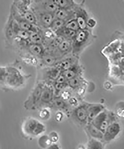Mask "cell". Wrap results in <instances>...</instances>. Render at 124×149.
I'll use <instances>...</instances> for the list:
<instances>
[{
	"mask_svg": "<svg viewBox=\"0 0 124 149\" xmlns=\"http://www.w3.org/2000/svg\"><path fill=\"white\" fill-rule=\"evenodd\" d=\"M14 31L15 39L18 38L22 41L29 42L31 32L21 29L15 20Z\"/></svg>",
	"mask_w": 124,
	"mask_h": 149,
	"instance_id": "4fadbf2b",
	"label": "cell"
},
{
	"mask_svg": "<svg viewBox=\"0 0 124 149\" xmlns=\"http://www.w3.org/2000/svg\"><path fill=\"white\" fill-rule=\"evenodd\" d=\"M78 32L74 31L64 26L59 30L56 34L57 36L62 37L65 40L72 41Z\"/></svg>",
	"mask_w": 124,
	"mask_h": 149,
	"instance_id": "9a60e30c",
	"label": "cell"
},
{
	"mask_svg": "<svg viewBox=\"0 0 124 149\" xmlns=\"http://www.w3.org/2000/svg\"><path fill=\"white\" fill-rule=\"evenodd\" d=\"M42 90L40 87H37L34 91V94H33V96L34 100H38V98L40 97L41 93H42Z\"/></svg>",
	"mask_w": 124,
	"mask_h": 149,
	"instance_id": "f1b7e54d",
	"label": "cell"
},
{
	"mask_svg": "<svg viewBox=\"0 0 124 149\" xmlns=\"http://www.w3.org/2000/svg\"><path fill=\"white\" fill-rule=\"evenodd\" d=\"M120 131V126L118 123L111 124L104 133V138L105 140L109 141L114 139Z\"/></svg>",
	"mask_w": 124,
	"mask_h": 149,
	"instance_id": "8fae6325",
	"label": "cell"
},
{
	"mask_svg": "<svg viewBox=\"0 0 124 149\" xmlns=\"http://www.w3.org/2000/svg\"><path fill=\"white\" fill-rule=\"evenodd\" d=\"M20 14L29 23L37 26L36 18L34 12L31 8L23 12Z\"/></svg>",
	"mask_w": 124,
	"mask_h": 149,
	"instance_id": "ac0fdd59",
	"label": "cell"
},
{
	"mask_svg": "<svg viewBox=\"0 0 124 149\" xmlns=\"http://www.w3.org/2000/svg\"><path fill=\"white\" fill-rule=\"evenodd\" d=\"M111 116L106 112L102 111L93 120L91 123L104 133L108 126L111 124V122L112 120Z\"/></svg>",
	"mask_w": 124,
	"mask_h": 149,
	"instance_id": "8992f818",
	"label": "cell"
},
{
	"mask_svg": "<svg viewBox=\"0 0 124 149\" xmlns=\"http://www.w3.org/2000/svg\"><path fill=\"white\" fill-rule=\"evenodd\" d=\"M49 138L51 141L55 142L58 139V137L57 134H56L55 132L52 133V134L50 135Z\"/></svg>",
	"mask_w": 124,
	"mask_h": 149,
	"instance_id": "1f68e13d",
	"label": "cell"
},
{
	"mask_svg": "<svg viewBox=\"0 0 124 149\" xmlns=\"http://www.w3.org/2000/svg\"><path fill=\"white\" fill-rule=\"evenodd\" d=\"M58 117H56V119L58 120H61V114H58L57 115Z\"/></svg>",
	"mask_w": 124,
	"mask_h": 149,
	"instance_id": "74e56055",
	"label": "cell"
},
{
	"mask_svg": "<svg viewBox=\"0 0 124 149\" xmlns=\"http://www.w3.org/2000/svg\"><path fill=\"white\" fill-rule=\"evenodd\" d=\"M28 129L30 131H32L34 134H38L42 131L43 128L42 125L38 123V124L33 120L28 125Z\"/></svg>",
	"mask_w": 124,
	"mask_h": 149,
	"instance_id": "cb8c5ba5",
	"label": "cell"
},
{
	"mask_svg": "<svg viewBox=\"0 0 124 149\" xmlns=\"http://www.w3.org/2000/svg\"><path fill=\"white\" fill-rule=\"evenodd\" d=\"M59 8H72L76 4L74 0H55Z\"/></svg>",
	"mask_w": 124,
	"mask_h": 149,
	"instance_id": "603a6c76",
	"label": "cell"
},
{
	"mask_svg": "<svg viewBox=\"0 0 124 149\" xmlns=\"http://www.w3.org/2000/svg\"><path fill=\"white\" fill-rule=\"evenodd\" d=\"M62 96L64 99H67L69 98V93L67 91L64 92H63V93L62 94Z\"/></svg>",
	"mask_w": 124,
	"mask_h": 149,
	"instance_id": "d590c367",
	"label": "cell"
},
{
	"mask_svg": "<svg viewBox=\"0 0 124 149\" xmlns=\"http://www.w3.org/2000/svg\"><path fill=\"white\" fill-rule=\"evenodd\" d=\"M66 23V21L55 17L51 24L49 28L54 33H56L60 29L63 27Z\"/></svg>",
	"mask_w": 124,
	"mask_h": 149,
	"instance_id": "e0dca14e",
	"label": "cell"
},
{
	"mask_svg": "<svg viewBox=\"0 0 124 149\" xmlns=\"http://www.w3.org/2000/svg\"><path fill=\"white\" fill-rule=\"evenodd\" d=\"M14 19L12 15V13H10L7 22L5 24L4 29V34L5 40L8 44H13L14 40L15 35L14 31Z\"/></svg>",
	"mask_w": 124,
	"mask_h": 149,
	"instance_id": "ba28073f",
	"label": "cell"
},
{
	"mask_svg": "<svg viewBox=\"0 0 124 149\" xmlns=\"http://www.w3.org/2000/svg\"><path fill=\"white\" fill-rule=\"evenodd\" d=\"M72 41L64 40L57 49L52 51H48L51 52L59 61L66 56L72 54Z\"/></svg>",
	"mask_w": 124,
	"mask_h": 149,
	"instance_id": "5b68a950",
	"label": "cell"
},
{
	"mask_svg": "<svg viewBox=\"0 0 124 149\" xmlns=\"http://www.w3.org/2000/svg\"><path fill=\"white\" fill-rule=\"evenodd\" d=\"M28 51L32 55L40 58L45 52V48L42 44L28 42L26 44Z\"/></svg>",
	"mask_w": 124,
	"mask_h": 149,
	"instance_id": "7c38bea8",
	"label": "cell"
},
{
	"mask_svg": "<svg viewBox=\"0 0 124 149\" xmlns=\"http://www.w3.org/2000/svg\"><path fill=\"white\" fill-rule=\"evenodd\" d=\"M44 1V0H31V4L34 5L38 4Z\"/></svg>",
	"mask_w": 124,
	"mask_h": 149,
	"instance_id": "8d00e7d4",
	"label": "cell"
},
{
	"mask_svg": "<svg viewBox=\"0 0 124 149\" xmlns=\"http://www.w3.org/2000/svg\"><path fill=\"white\" fill-rule=\"evenodd\" d=\"M48 112L47 111V110H42V111H41L40 112V117H41V118H46V117L47 116V115H48Z\"/></svg>",
	"mask_w": 124,
	"mask_h": 149,
	"instance_id": "e575fe53",
	"label": "cell"
},
{
	"mask_svg": "<svg viewBox=\"0 0 124 149\" xmlns=\"http://www.w3.org/2000/svg\"><path fill=\"white\" fill-rule=\"evenodd\" d=\"M73 9L75 13L76 19L79 25L80 30L88 29V22L89 19L87 13L83 7L82 4L76 3Z\"/></svg>",
	"mask_w": 124,
	"mask_h": 149,
	"instance_id": "277c9868",
	"label": "cell"
},
{
	"mask_svg": "<svg viewBox=\"0 0 124 149\" xmlns=\"http://www.w3.org/2000/svg\"><path fill=\"white\" fill-rule=\"evenodd\" d=\"M29 42L30 43L42 45L43 40L41 33L39 31V29L38 31L31 33Z\"/></svg>",
	"mask_w": 124,
	"mask_h": 149,
	"instance_id": "7402d4cb",
	"label": "cell"
},
{
	"mask_svg": "<svg viewBox=\"0 0 124 149\" xmlns=\"http://www.w3.org/2000/svg\"><path fill=\"white\" fill-rule=\"evenodd\" d=\"M76 114L79 120L82 122L88 119V110L84 106L79 107L77 109Z\"/></svg>",
	"mask_w": 124,
	"mask_h": 149,
	"instance_id": "d4e9b609",
	"label": "cell"
},
{
	"mask_svg": "<svg viewBox=\"0 0 124 149\" xmlns=\"http://www.w3.org/2000/svg\"><path fill=\"white\" fill-rule=\"evenodd\" d=\"M31 8L33 10H40L52 13L55 15L59 8L55 0H44L38 4H31Z\"/></svg>",
	"mask_w": 124,
	"mask_h": 149,
	"instance_id": "52a82bcc",
	"label": "cell"
},
{
	"mask_svg": "<svg viewBox=\"0 0 124 149\" xmlns=\"http://www.w3.org/2000/svg\"><path fill=\"white\" fill-rule=\"evenodd\" d=\"M69 86L73 88H75L78 87L79 86L80 80L77 77L72 78L69 80Z\"/></svg>",
	"mask_w": 124,
	"mask_h": 149,
	"instance_id": "83f0119b",
	"label": "cell"
},
{
	"mask_svg": "<svg viewBox=\"0 0 124 149\" xmlns=\"http://www.w3.org/2000/svg\"><path fill=\"white\" fill-rule=\"evenodd\" d=\"M10 12L12 13L15 21L21 28L30 32H37L38 28L37 26L29 23L21 15L14 5H12Z\"/></svg>",
	"mask_w": 124,
	"mask_h": 149,
	"instance_id": "7a4b0ae2",
	"label": "cell"
},
{
	"mask_svg": "<svg viewBox=\"0 0 124 149\" xmlns=\"http://www.w3.org/2000/svg\"><path fill=\"white\" fill-rule=\"evenodd\" d=\"M40 58L44 64L49 66L56 65L58 62L57 61H59L58 58L51 52L46 50Z\"/></svg>",
	"mask_w": 124,
	"mask_h": 149,
	"instance_id": "5bb4252c",
	"label": "cell"
},
{
	"mask_svg": "<svg viewBox=\"0 0 124 149\" xmlns=\"http://www.w3.org/2000/svg\"><path fill=\"white\" fill-rule=\"evenodd\" d=\"M78 70V67L77 66V64L68 70L62 72V74L66 79L69 80L77 76Z\"/></svg>",
	"mask_w": 124,
	"mask_h": 149,
	"instance_id": "ffe728a7",
	"label": "cell"
},
{
	"mask_svg": "<svg viewBox=\"0 0 124 149\" xmlns=\"http://www.w3.org/2000/svg\"><path fill=\"white\" fill-rule=\"evenodd\" d=\"M88 130L93 137L98 139L104 138V133L91 123L88 126Z\"/></svg>",
	"mask_w": 124,
	"mask_h": 149,
	"instance_id": "d6986e66",
	"label": "cell"
},
{
	"mask_svg": "<svg viewBox=\"0 0 124 149\" xmlns=\"http://www.w3.org/2000/svg\"><path fill=\"white\" fill-rule=\"evenodd\" d=\"M65 86H65L64 83H57L55 85V88L57 90L59 91V90H62V89H63Z\"/></svg>",
	"mask_w": 124,
	"mask_h": 149,
	"instance_id": "836d02e7",
	"label": "cell"
},
{
	"mask_svg": "<svg viewBox=\"0 0 124 149\" xmlns=\"http://www.w3.org/2000/svg\"><path fill=\"white\" fill-rule=\"evenodd\" d=\"M54 104L56 107L58 108H62L65 107L64 102L60 99H57L54 101Z\"/></svg>",
	"mask_w": 124,
	"mask_h": 149,
	"instance_id": "f546056e",
	"label": "cell"
},
{
	"mask_svg": "<svg viewBox=\"0 0 124 149\" xmlns=\"http://www.w3.org/2000/svg\"><path fill=\"white\" fill-rule=\"evenodd\" d=\"M94 38V36L89 29L79 31L72 40V54L79 57L85 48L92 43Z\"/></svg>",
	"mask_w": 124,
	"mask_h": 149,
	"instance_id": "6da1fadb",
	"label": "cell"
},
{
	"mask_svg": "<svg viewBox=\"0 0 124 149\" xmlns=\"http://www.w3.org/2000/svg\"><path fill=\"white\" fill-rule=\"evenodd\" d=\"M79 57L71 54L66 56L58 61L56 66L62 72L68 70L78 62Z\"/></svg>",
	"mask_w": 124,
	"mask_h": 149,
	"instance_id": "9c48e42d",
	"label": "cell"
},
{
	"mask_svg": "<svg viewBox=\"0 0 124 149\" xmlns=\"http://www.w3.org/2000/svg\"><path fill=\"white\" fill-rule=\"evenodd\" d=\"M37 20V26L41 29L49 28L55 18V15L48 12L40 10H33Z\"/></svg>",
	"mask_w": 124,
	"mask_h": 149,
	"instance_id": "3957f363",
	"label": "cell"
},
{
	"mask_svg": "<svg viewBox=\"0 0 124 149\" xmlns=\"http://www.w3.org/2000/svg\"><path fill=\"white\" fill-rule=\"evenodd\" d=\"M53 92L49 89L44 90L41 93L40 98L41 100L45 102H49L52 98Z\"/></svg>",
	"mask_w": 124,
	"mask_h": 149,
	"instance_id": "484cf974",
	"label": "cell"
},
{
	"mask_svg": "<svg viewBox=\"0 0 124 149\" xmlns=\"http://www.w3.org/2000/svg\"><path fill=\"white\" fill-rule=\"evenodd\" d=\"M66 79V78L64 76L63 74H61V75L56 80V82L57 83H64Z\"/></svg>",
	"mask_w": 124,
	"mask_h": 149,
	"instance_id": "4dcf8cb0",
	"label": "cell"
},
{
	"mask_svg": "<svg viewBox=\"0 0 124 149\" xmlns=\"http://www.w3.org/2000/svg\"><path fill=\"white\" fill-rule=\"evenodd\" d=\"M64 40L62 37L56 36L47 47L45 48V50L48 51H52L53 50H55L58 47V46Z\"/></svg>",
	"mask_w": 124,
	"mask_h": 149,
	"instance_id": "44dd1931",
	"label": "cell"
},
{
	"mask_svg": "<svg viewBox=\"0 0 124 149\" xmlns=\"http://www.w3.org/2000/svg\"><path fill=\"white\" fill-rule=\"evenodd\" d=\"M64 26L74 31L78 32L80 30L79 25L76 19L68 21L66 22Z\"/></svg>",
	"mask_w": 124,
	"mask_h": 149,
	"instance_id": "4316f807",
	"label": "cell"
},
{
	"mask_svg": "<svg viewBox=\"0 0 124 149\" xmlns=\"http://www.w3.org/2000/svg\"><path fill=\"white\" fill-rule=\"evenodd\" d=\"M103 106L101 105H94L89 108L88 110V119L91 122L102 111Z\"/></svg>",
	"mask_w": 124,
	"mask_h": 149,
	"instance_id": "2e32d148",
	"label": "cell"
},
{
	"mask_svg": "<svg viewBox=\"0 0 124 149\" xmlns=\"http://www.w3.org/2000/svg\"><path fill=\"white\" fill-rule=\"evenodd\" d=\"M55 17L68 22L76 19L75 13L72 8L66 9L59 8L55 14Z\"/></svg>",
	"mask_w": 124,
	"mask_h": 149,
	"instance_id": "30bf717a",
	"label": "cell"
},
{
	"mask_svg": "<svg viewBox=\"0 0 124 149\" xmlns=\"http://www.w3.org/2000/svg\"><path fill=\"white\" fill-rule=\"evenodd\" d=\"M96 24L95 21L93 19H89L88 22V27L92 28L94 27Z\"/></svg>",
	"mask_w": 124,
	"mask_h": 149,
	"instance_id": "d6a6232c",
	"label": "cell"
},
{
	"mask_svg": "<svg viewBox=\"0 0 124 149\" xmlns=\"http://www.w3.org/2000/svg\"><path fill=\"white\" fill-rule=\"evenodd\" d=\"M14 1V3L18 2V1H20V0H13Z\"/></svg>",
	"mask_w": 124,
	"mask_h": 149,
	"instance_id": "f35d334b",
	"label": "cell"
}]
</instances>
